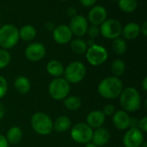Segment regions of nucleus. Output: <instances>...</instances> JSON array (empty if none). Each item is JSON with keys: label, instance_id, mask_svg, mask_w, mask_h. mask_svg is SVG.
Listing matches in <instances>:
<instances>
[{"label": "nucleus", "instance_id": "1", "mask_svg": "<svg viewBox=\"0 0 147 147\" xmlns=\"http://www.w3.org/2000/svg\"><path fill=\"white\" fill-rule=\"evenodd\" d=\"M97 89L102 97L107 100H114L118 98L124 89L123 82L118 77L109 76L101 81Z\"/></svg>", "mask_w": 147, "mask_h": 147}, {"label": "nucleus", "instance_id": "2", "mask_svg": "<svg viewBox=\"0 0 147 147\" xmlns=\"http://www.w3.org/2000/svg\"><path fill=\"white\" fill-rule=\"evenodd\" d=\"M120 97V103L125 112H135L141 107V96L134 88H127L122 90Z\"/></svg>", "mask_w": 147, "mask_h": 147}, {"label": "nucleus", "instance_id": "3", "mask_svg": "<svg viewBox=\"0 0 147 147\" xmlns=\"http://www.w3.org/2000/svg\"><path fill=\"white\" fill-rule=\"evenodd\" d=\"M30 124L33 130L39 135L47 136L49 135L53 130V122L51 118L41 112L35 113L31 120Z\"/></svg>", "mask_w": 147, "mask_h": 147}, {"label": "nucleus", "instance_id": "4", "mask_svg": "<svg viewBox=\"0 0 147 147\" xmlns=\"http://www.w3.org/2000/svg\"><path fill=\"white\" fill-rule=\"evenodd\" d=\"M19 39V30L15 25L4 24L0 27V47L3 49L15 47Z\"/></svg>", "mask_w": 147, "mask_h": 147}, {"label": "nucleus", "instance_id": "5", "mask_svg": "<svg viewBox=\"0 0 147 147\" xmlns=\"http://www.w3.org/2000/svg\"><path fill=\"white\" fill-rule=\"evenodd\" d=\"M71 84L62 77L54 78L48 86V93L55 101H63L70 93Z\"/></svg>", "mask_w": 147, "mask_h": 147}, {"label": "nucleus", "instance_id": "6", "mask_svg": "<svg viewBox=\"0 0 147 147\" xmlns=\"http://www.w3.org/2000/svg\"><path fill=\"white\" fill-rule=\"evenodd\" d=\"M86 75V68L84 64L79 61L71 62L64 71V78L70 84H77L84 80Z\"/></svg>", "mask_w": 147, "mask_h": 147}, {"label": "nucleus", "instance_id": "7", "mask_svg": "<svg viewBox=\"0 0 147 147\" xmlns=\"http://www.w3.org/2000/svg\"><path fill=\"white\" fill-rule=\"evenodd\" d=\"M93 132V129L90 127L86 123L81 122L72 126L71 131V137L75 142L86 145L87 143L91 142Z\"/></svg>", "mask_w": 147, "mask_h": 147}, {"label": "nucleus", "instance_id": "8", "mask_svg": "<svg viewBox=\"0 0 147 147\" xmlns=\"http://www.w3.org/2000/svg\"><path fill=\"white\" fill-rule=\"evenodd\" d=\"M85 54L88 62L95 67L103 64L107 61L109 56L107 49L104 47L97 45L96 43L89 47Z\"/></svg>", "mask_w": 147, "mask_h": 147}, {"label": "nucleus", "instance_id": "9", "mask_svg": "<svg viewBox=\"0 0 147 147\" xmlns=\"http://www.w3.org/2000/svg\"><path fill=\"white\" fill-rule=\"evenodd\" d=\"M100 33L107 39L120 37L122 31L121 23L115 19H106L100 26Z\"/></svg>", "mask_w": 147, "mask_h": 147}, {"label": "nucleus", "instance_id": "10", "mask_svg": "<svg viewBox=\"0 0 147 147\" xmlns=\"http://www.w3.org/2000/svg\"><path fill=\"white\" fill-rule=\"evenodd\" d=\"M144 141V133L139 128H129L123 136L125 147H140Z\"/></svg>", "mask_w": 147, "mask_h": 147}, {"label": "nucleus", "instance_id": "11", "mask_svg": "<svg viewBox=\"0 0 147 147\" xmlns=\"http://www.w3.org/2000/svg\"><path fill=\"white\" fill-rule=\"evenodd\" d=\"M88 27V21L85 16L82 15H76L75 16L71 17L70 21L69 28L71 31V34L78 37L84 36L87 33Z\"/></svg>", "mask_w": 147, "mask_h": 147}, {"label": "nucleus", "instance_id": "12", "mask_svg": "<svg viewBox=\"0 0 147 147\" xmlns=\"http://www.w3.org/2000/svg\"><path fill=\"white\" fill-rule=\"evenodd\" d=\"M46 55V48L40 42L30 43L25 49V56L30 62H39Z\"/></svg>", "mask_w": 147, "mask_h": 147}, {"label": "nucleus", "instance_id": "13", "mask_svg": "<svg viewBox=\"0 0 147 147\" xmlns=\"http://www.w3.org/2000/svg\"><path fill=\"white\" fill-rule=\"evenodd\" d=\"M53 40L59 44H66L71 41L72 34L69 26L60 24L54 28L53 30Z\"/></svg>", "mask_w": 147, "mask_h": 147}, {"label": "nucleus", "instance_id": "14", "mask_svg": "<svg viewBox=\"0 0 147 147\" xmlns=\"http://www.w3.org/2000/svg\"><path fill=\"white\" fill-rule=\"evenodd\" d=\"M88 18L92 25H101L107 18V10L102 5L94 6L90 10Z\"/></svg>", "mask_w": 147, "mask_h": 147}, {"label": "nucleus", "instance_id": "15", "mask_svg": "<svg viewBox=\"0 0 147 147\" xmlns=\"http://www.w3.org/2000/svg\"><path fill=\"white\" fill-rule=\"evenodd\" d=\"M112 121H113L114 126L117 129L124 131L129 128L130 116L124 110H118V111H115V113L113 114Z\"/></svg>", "mask_w": 147, "mask_h": 147}, {"label": "nucleus", "instance_id": "16", "mask_svg": "<svg viewBox=\"0 0 147 147\" xmlns=\"http://www.w3.org/2000/svg\"><path fill=\"white\" fill-rule=\"evenodd\" d=\"M105 118L106 116L102 113V111L99 110H94L91 111L86 118V124L91 127L92 129H97L102 127L105 122Z\"/></svg>", "mask_w": 147, "mask_h": 147}, {"label": "nucleus", "instance_id": "17", "mask_svg": "<svg viewBox=\"0 0 147 147\" xmlns=\"http://www.w3.org/2000/svg\"><path fill=\"white\" fill-rule=\"evenodd\" d=\"M109 139H110L109 132L103 127L97 128V129H96V131L93 132L91 140L96 146L100 147L107 145L109 143Z\"/></svg>", "mask_w": 147, "mask_h": 147}, {"label": "nucleus", "instance_id": "18", "mask_svg": "<svg viewBox=\"0 0 147 147\" xmlns=\"http://www.w3.org/2000/svg\"><path fill=\"white\" fill-rule=\"evenodd\" d=\"M121 34L127 40H134L140 34V26L137 23H128L122 28Z\"/></svg>", "mask_w": 147, "mask_h": 147}, {"label": "nucleus", "instance_id": "19", "mask_svg": "<svg viewBox=\"0 0 147 147\" xmlns=\"http://www.w3.org/2000/svg\"><path fill=\"white\" fill-rule=\"evenodd\" d=\"M47 71L50 75L59 78L64 75L65 67L61 62L58 60H51L47 64Z\"/></svg>", "mask_w": 147, "mask_h": 147}, {"label": "nucleus", "instance_id": "20", "mask_svg": "<svg viewBox=\"0 0 147 147\" xmlns=\"http://www.w3.org/2000/svg\"><path fill=\"white\" fill-rule=\"evenodd\" d=\"M14 88L17 93L21 94H26L30 91L31 84L30 81L23 75H20L16 78L14 81Z\"/></svg>", "mask_w": 147, "mask_h": 147}, {"label": "nucleus", "instance_id": "21", "mask_svg": "<svg viewBox=\"0 0 147 147\" xmlns=\"http://www.w3.org/2000/svg\"><path fill=\"white\" fill-rule=\"evenodd\" d=\"M23 137V133L22 129L18 126L10 127L6 133V139L9 145H16L21 142Z\"/></svg>", "mask_w": 147, "mask_h": 147}, {"label": "nucleus", "instance_id": "22", "mask_svg": "<svg viewBox=\"0 0 147 147\" xmlns=\"http://www.w3.org/2000/svg\"><path fill=\"white\" fill-rule=\"evenodd\" d=\"M71 121L68 116L61 115L58 117L53 122V130L57 133H65L71 128Z\"/></svg>", "mask_w": 147, "mask_h": 147}, {"label": "nucleus", "instance_id": "23", "mask_svg": "<svg viewBox=\"0 0 147 147\" xmlns=\"http://www.w3.org/2000/svg\"><path fill=\"white\" fill-rule=\"evenodd\" d=\"M37 31L35 28L32 25L27 24L22 26L19 30V38L25 42H30L34 40L36 36Z\"/></svg>", "mask_w": 147, "mask_h": 147}, {"label": "nucleus", "instance_id": "24", "mask_svg": "<svg viewBox=\"0 0 147 147\" xmlns=\"http://www.w3.org/2000/svg\"><path fill=\"white\" fill-rule=\"evenodd\" d=\"M64 106L70 111H77L82 106V101L78 96L71 95L67 96L65 99L63 100Z\"/></svg>", "mask_w": 147, "mask_h": 147}, {"label": "nucleus", "instance_id": "25", "mask_svg": "<svg viewBox=\"0 0 147 147\" xmlns=\"http://www.w3.org/2000/svg\"><path fill=\"white\" fill-rule=\"evenodd\" d=\"M70 42H71V49L75 54L83 55V54L86 53V51L88 49V46H87V43L85 42V41L77 38V39L71 40Z\"/></svg>", "mask_w": 147, "mask_h": 147}, {"label": "nucleus", "instance_id": "26", "mask_svg": "<svg viewBox=\"0 0 147 147\" xmlns=\"http://www.w3.org/2000/svg\"><path fill=\"white\" fill-rule=\"evenodd\" d=\"M111 72L113 73L115 77H120L121 76L126 70V64L123 60L121 59H115L110 66Z\"/></svg>", "mask_w": 147, "mask_h": 147}, {"label": "nucleus", "instance_id": "27", "mask_svg": "<svg viewBox=\"0 0 147 147\" xmlns=\"http://www.w3.org/2000/svg\"><path fill=\"white\" fill-rule=\"evenodd\" d=\"M118 5L123 12L132 13L136 10L138 3L137 0H119Z\"/></svg>", "mask_w": 147, "mask_h": 147}, {"label": "nucleus", "instance_id": "28", "mask_svg": "<svg viewBox=\"0 0 147 147\" xmlns=\"http://www.w3.org/2000/svg\"><path fill=\"white\" fill-rule=\"evenodd\" d=\"M112 48L116 55H121L125 54V52L127 51V45L124 39L118 37V38L114 39L113 43H112Z\"/></svg>", "mask_w": 147, "mask_h": 147}, {"label": "nucleus", "instance_id": "29", "mask_svg": "<svg viewBox=\"0 0 147 147\" xmlns=\"http://www.w3.org/2000/svg\"><path fill=\"white\" fill-rule=\"evenodd\" d=\"M11 61L10 54L8 50L0 49V69L6 68Z\"/></svg>", "mask_w": 147, "mask_h": 147}, {"label": "nucleus", "instance_id": "30", "mask_svg": "<svg viewBox=\"0 0 147 147\" xmlns=\"http://www.w3.org/2000/svg\"><path fill=\"white\" fill-rule=\"evenodd\" d=\"M7 91H8V82L3 75H0V100L5 96Z\"/></svg>", "mask_w": 147, "mask_h": 147}, {"label": "nucleus", "instance_id": "31", "mask_svg": "<svg viewBox=\"0 0 147 147\" xmlns=\"http://www.w3.org/2000/svg\"><path fill=\"white\" fill-rule=\"evenodd\" d=\"M87 33L90 36V38L91 40L96 38L99 34H100V29L98 28V26H96V25H91L90 27H88V29H87Z\"/></svg>", "mask_w": 147, "mask_h": 147}, {"label": "nucleus", "instance_id": "32", "mask_svg": "<svg viewBox=\"0 0 147 147\" xmlns=\"http://www.w3.org/2000/svg\"><path fill=\"white\" fill-rule=\"evenodd\" d=\"M102 112L105 116H112L115 112V107L111 104H108L103 107Z\"/></svg>", "mask_w": 147, "mask_h": 147}, {"label": "nucleus", "instance_id": "33", "mask_svg": "<svg viewBox=\"0 0 147 147\" xmlns=\"http://www.w3.org/2000/svg\"><path fill=\"white\" fill-rule=\"evenodd\" d=\"M138 128L143 133H146L147 132V117L145 116L143 117L141 120H139V124H138Z\"/></svg>", "mask_w": 147, "mask_h": 147}, {"label": "nucleus", "instance_id": "34", "mask_svg": "<svg viewBox=\"0 0 147 147\" xmlns=\"http://www.w3.org/2000/svg\"><path fill=\"white\" fill-rule=\"evenodd\" d=\"M97 0H79L80 3L84 7H91L93 6Z\"/></svg>", "mask_w": 147, "mask_h": 147}, {"label": "nucleus", "instance_id": "35", "mask_svg": "<svg viewBox=\"0 0 147 147\" xmlns=\"http://www.w3.org/2000/svg\"><path fill=\"white\" fill-rule=\"evenodd\" d=\"M139 120L137 118H130L129 128H138Z\"/></svg>", "mask_w": 147, "mask_h": 147}, {"label": "nucleus", "instance_id": "36", "mask_svg": "<svg viewBox=\"0 0 147 147\" xmlns=\"http://www.w3.org/2000/svg\"><path fill=\"white\" fill-rule=\"evenodd\" d=\"M0 147H9V143L3 134L0 133Z\"/></svg>", "mask_w": 147, "mask_h": 147}, {"label": "nucleus", "instance_id": "37", "mask_svg": "<svg viewBox=\"0 0 147 147\" xmlns=\"http://www.w3.org/2000/svg\"><path fill=\"white\" fill-rule=\"evenodd\" d=\"M140 33L144 36H147V22H144L140 27Z\"/></svg>", "mask_w": 147, "mask_h": 147}, {"label": "nucleus", "instance_id": "38", "mask_svg": "<svg viewBox=\"0 0 147 147\" xmlns=\"http://www.w3.org/2000/svg\"><path fill=\"white\" fill-rule=\"evenodd\" d=\"M67 14L71 16V17H73L77 15V10L74 7H69L68 10H67Z\"/></svg>", "mask_w": 147, "mask_h": 147}, {"label": "nucleus", "instance_id": "39", "mask_svg": "<svg viewBox=\"0 0 147 147\" xmlns=\"http://www.w3.org/2000/svg\"><path fill=\"white\" fill-rule=\"evenodd\" d=\"M4 114H5V108L3 104L0 101V120H2L4 117Z\"/></svg>", "mask_w": 147, "mask_h": 147}, {"label": "nucleus", "instance_id": "40", "mask_svg": "<svg viewBox=\"0 0 147 147\" xmlns=\"http://www.w3.org/2000/svg\"><path fill=\"white\" fill-rule=\"evenodd\" d=\"M142 89L146 92L147 91V77H145L142 81Z\"/></svg>", "mask_w": 147, "mask_h": 147}, {"label": "nucleus", "instance_id": "41", "mask_svg": "<svg viewBox=\"0 0 147 147\" xmlns=\"http://www.w3.org/2000/svg\"><path fill=\"white\" fill-rule=\"evenodd\" d=\"M45 26H46V28H47L49 31H51V30H53V29H54L53 23H47Z\"/></svg>", "mask_w": 147, "mask_h": 147}, {"label": "nucleus", "instance_id": "42", "mask_svg": "<svg viewBox=\"0 0 147 147\" xmlns=\"http://www.w3.org/2000/svg\"><path fill=\"white\" fill-rule=\"evenodd\" d=\"M86 43H87V46H88V48L95 44V42H94V41H93V40H91V39H90V40L88 41V42H86Z\"/></svg>", "mask_w": 147, "mask_h": 147}, {"label": "nucleus", "instance_id": "43", "mask_svg": "<svg viewBox=\"0 0 147 147\" xmlns=\"http://www.w3.org/2000/svg\"><path fill=\"white\" fill-rule=\"evenodd\" d=\"M85 147H98V146H96L93 142H89V143H87V144L85 145Z\"/></svg>", "mask_w": 147, "mask_h": 147}, {"label": "nucleus", "instance_id": "44", "mask_svg": "<svg viewBox=\"0 0 147 147\" xmlns=\"http://www.w3.org/2000/svg\"><path fill=\"white\" fill-rule=\"evenodd\" d=\"M140 147H147V143L146 141H144L143 143H142V145L140 146Z\"/></svg>", "mask_w": 147, "mask_h": 147}]
</instances>
